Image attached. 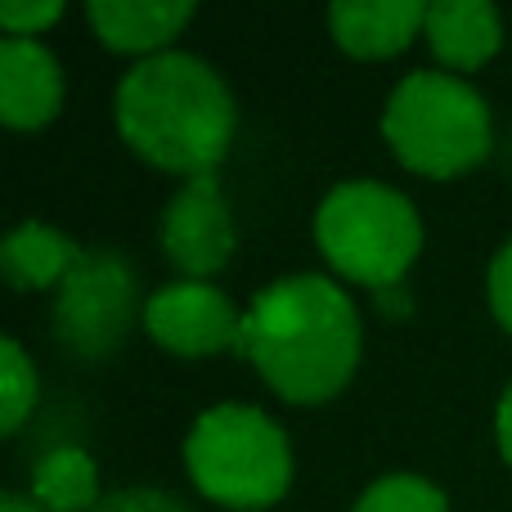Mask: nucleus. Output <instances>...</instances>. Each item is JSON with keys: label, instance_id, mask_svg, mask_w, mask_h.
<instances>
[{"label": "nucleus", "instance_id": "nucleus-1", "mask_svg": "<svg viewBox=\"0 0 512 512\" xmlns=\"http://www.w3.org/2000/svg\"><path fill=\"white\" fill-rule=\"evenodd\" d=\"M239 355L288 405H324L360 364L355 301L324 274H292L256 292L243 315Z\"/></svg>", "mask_w": 512, "mask_h": 512}, {"label": "nucleus", "instance_id": "nucleus-2", "mask_svg": "<svg viewBox=\"0 0 512 512\" xmlns=\"http://www.w3.org/2000/svg\"><path fill=\"white\" fill-rule=\"evenodd\" d=\"M117 131L144 162L180 176H207L230 153L234 99L216 68L194 54L140 59L117 86Z\"/></svg>", "mask_w": 512, "mask_h": 512}, {"label": "nucleus", "instance_id": "nucleus-3", "mask_svg": "<svg viewBox=\"0 0 512 512\" xmlns=\"http://www.w3.org/2000/svg\"><path fill=\"white\" fill-rule=\"evenodd\" d=\"M382 135L409 171L432 180L486 162L495 144L486 99L450 72H409L387 99Z\"/></svg>", "mask_w": 512, "mask_h": 512}, {"label": "nucleus", "instance_id": "nucleus-4", "mask_svg": "<svg viewBox=\"0 0 512 512\" xmlns=\"http://www.w3.org/2000/svg\"><path fill=\"white\" fill-rule=\"evenodd\" d=\"M185 463L194 486L212 504H225L234 512L279 504L292 481L288 436L261 409L248 405L207 409L185 441Z\"/></svg>", "mask_w": 512, "mask_h": 512}, {"label": "nucleus", "instance_id": "nucleus-5", "mask_svg": "<svg viewBox=\"0 0 512 512\" xmlns=\"http://www.w3.org/2000/svg\"><path fill=\"white\" fill-rule=\"evenodd\" d=\"M315 243L337 274L387 292L423 248V225L405 194L373 180H346L319 203Z\"/></svg>", "mask_w": 512, "mask_h": 512}, {"label": "nucleus", "instance_id": "nucleus-6", "mask_svg": "<svg viewBox=\"0 0 512 512\" xmlns=\"http://www.w3.org/2000/svg\"><path fill=\"white\" fill-rule=\"evenodd\" d=\"M135 319V274L117 252L95 248L63 279L54 301V337L68 351L99 360L126 337Z\"/></svg>", "mask_w": 512, "mask_h": 512}, {"label": "nucleus", "instance_id": "nucleus-7", "mask_svg": "<svg viewBox=\"0 0 512 512\" xmlns=\"http://www.w3.org/2000/svg\"><path fill=\"white\" fill-rule=\"evenodd\" d=\"M144 328L171 355L198 360V355H216V351H239L243 315L212 283L185 279L153 292L149 306H144Z\"/></svg>", "mask_w": 512, "mask_h": 512}, {"label": "nucleus", "instance_id": "nucleus-8", "mask_svg": "<svg viewBox=\"0 0 512 512\" xmlns=\"http://www.w3.org/2000/svg\"><path fill=\"white\" fill-rule=\"evenodd\" d=\"M162 248H167L171 265H176L180 274H189V279H198V283L230 261L234 221H230L221 185H216V171L185 180L180 194L167 203V216H162Z\"/></svg>", "mask_w": 512, "mask_h": 512}, {"label": "nucleus", "instance_id": "nucleus-9", "mask_svg": "<svg viewBox=\"0 0 512 512\" xmlns=\"http://www.w3.org/2000/svg\"><path fill=\"white\" fill-rule=\"evenodd\" d=\"M63 104V72L45 45L27 36L0 41V117L14 131H36Z\"/></svg>", "mask_w": 512, "mask_h": 512}, {"label": "nucleus", "instance_id": "nucleus-10", "mask_svg": "<svg viewBox=\"0 0 512 512\" xmlns=\"http://www.w3.org/2000/svg\"><path fill=\"white\" fill-rule=\"evenodd\" d=\"M337 45L355 59H387L400 54L427 27V5L418 0H337L328 9Z\"/></svg>", "mask_w": 512, "mask_h": 512}, {"label": "nucleus", "instance_id": "nucleus-11", "mask_svg": "<svg viewBox=\"0 0 512 512\" xmlns=\"http://www.w3.org/2000/svg\"><path fill=\"white\" fill-rule=\"evenodd\" d=\"M86 14L108 50L153 59V54H167L162 45L180 36V27L194 18V5L185 0H90Z\"/></svg>", "mask_w": 512, "mask_h": 512}, {"label": "nucleus", "instance_id": "nucleus-12", "mask_svg": "<svg viewBox=\"0 0 512 512\" xmlns=\"http://www.w3.org/2000/svg\"><path fill=\"white\" fill-rule=\"evenodd\" d=\"M427 45L445 68L472 72L490 63L504 45V23L490 0H441L427 5Z\"/></svg>", "mask_w": 512, "mask_h": 512}, {"label": "nucleus", "instance_id": "nucleus-13", "mask_svg": "<svg viewBox=\"0 0 512 512\" xmlns=\"http://www.w3.org/2000/svg\"><path fill=\"white\" fill-rule=\"evenodd\" d=\"M81 256L86 252H81L68 234L50 230V225L27 221V225H18L5 243H0V270H5V279L14 283L18 292L63 288V279L77 270Z\"/></svg>", "mask_w": 512, "mask_h": 512}, {"label": "nucleus", "instance_id": "nucleus-14", "mask_svg": "<svg viewBox=\"0 0 512 512\" xmlns=\"http://www.w3.org/2000/svg\"><path fill=\"white\" fill-rule=\"evenodd\" d=\"M32 499L45 512H95L99 504V468L86 450L59 445L32 472Z\"/></svg>", "mask_w": 512, "mask_h": 512}, {"label": "nucleus", "instance_id": "nucleus-15", "mask_svg": "<svg viewBox=\"0 0 512 512\" xmlns=\"http://www.w3.org/2000/svg\"><path fill=\"white\" fill-rule=\"evenodd\" d=\"M355 512H450L445 495L423 477H382L360 495Z\"/></svg>", "mask_w": 512, "mask_h": 512}, {"label": "nucleus", "instance_id": "nucleus-16", "mask_svg": "<svg viewBox=\"0 0 512 512\" xmlns=\"http://www.w3.org/2000/svg\"><path fill=\"white\" fill-rule=\"evenodd\" d=\"M0 360H5L0 423H5V432H18V423H23V418L32 414V405H36V369H32V360L23 355V346H18V342L0 346Z\"/></svg>", "mask_w": 512, "mask_h": 512}, {"label": "nucleus", "instance_id": "nucleus-17", "mask_svg": "<svg viewBox=\"0 0 512 512\" xmlns=\"http://www.w3.org/2000/svg\"><path fill=\"white\" fill-rule=\"evenodd\" d=\"M63 14V5L59 0H5V5H0V27H5L9 36H27V41H32L36 32H41V27H50L54 18Z\"/></svg>", "mask_w": 512, "mask_h": 512}, {"label": "nucleus", "instance_id": "nucleus-18", "mask_svg": "<svg viewBox=\"0 0 512 512\" xmlns=\"http://www.w3.org/2000/svg\"><path fill=\"white\" fill-rule=\"evenodd\" d=\"M95 512H189L167 490H117V495L99 499Z\"/></svg>", "mask_w": 512, "mask_h": 512}, {"label": "nucleus", "instance_id": "nucleus-19", "mask_svg": "<svg viewBox=\"0 0 512 512\" xmlns=\"http://www.w3.org/2000/svg\"><path fill=\"white\" fill-rule=\"evenodd\" d=\"M490 310L512 333V243H504V252L490 261Z\"/></svg>", "mask_w": 512, "mask_h": 512}, {"label": "nucleus", "instance_id": "nucleus-20", "mask_svg": "<svg viewBox=\"0 0 512 512\" xmlns=\"http://www.w3.org/2000/svg\"><path fill=\"white\" fill-rule=\"evenodd\" d=\"M495 436H499V450H504V459L512 463V387L504 391V400H499V414H495Z\"/></svg>", "mask_w": 512, "mask_h": 512}, {"label": "nucleus", "instance_id": "nucleus-21", "mask_svg": "<svg viewBox=\"0 0 512 512\" xmlns=\"http://www.w3.org/2000/svg\"><path fill=\"white\" fill-rule=\"evenodd\" d=\"M0 512H45L36 499H23V495H5L0 499Z\"/></svg>", "mask_w": 512, "mask_h": 512}]
</instances>
